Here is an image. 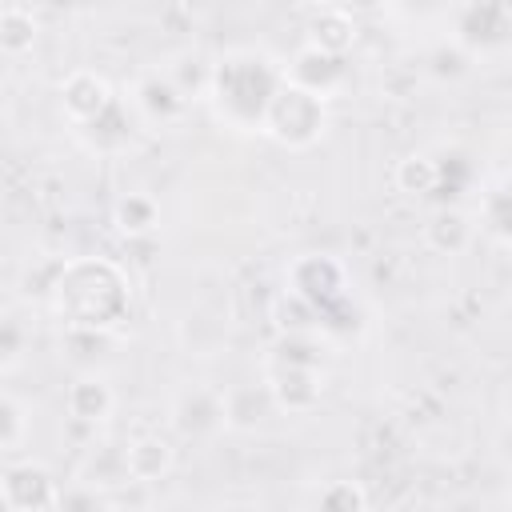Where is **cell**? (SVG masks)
<instances>
[{
  "mask_svg": "<svg viewBox=\"0 0 512 512\" xmlns=\"http://www.w3.org/2000/svg\"><path fill=\"white\" fill-rule=\"evenodd\" d=\"M44 304L64 332L112 336L132 312V280L112 256H68L56 260Z\"/></svg>",
  "mask_w": 512,
  "mask_h": 512,
  "instance_id": "1",
  "label": "cell"
},
{
  "mask_svg": "<svg viewBox=\"0 0 512 512\" xmlns=\"http://www.w3.org/2000/svg\"><path fill=\"white\" fill-rule=\"evenodd\" d=\"M288 88L284 60L268 48H228L212 60L208 76V112L220 128L236 136H264L272 104Z\"/></svg>",
  "mask_w": 512,
  "mask_h": 512,
  "instance_id": "2",
  "label": "cell"
},
{
  "mask_svg": "<svg viewBox=\"0 0 512 512\" xmlns=\"http://www.w3.org/2000/svg\"><path fill=\"white\" fill-rule=\"evenodd\" d=\"M328 124H332L328 104L288 84L280 92V100L272 104V116H268L264 136L276 148H284V152H308V148H316L328 136Z\"/></svg>",
  "mask_w": 512,
  "mask_h": 512,
  "instance_id": "3",
  "label": "cell"
},
{
  "mask_svg": "<svg viewBox=\"0 0 512 512\" xmlns=\"http://www.w3.org/2000/svg\"><path fill=\"white\" fill-rule=\"evenodd\" d=\"M452 44H460L472 60H496L512 52V4H460L448 12Z\"/></svg>",
  "mask_w": 512,
  "mask_h": 512,
  "instance_id": "4",
  "label": "cell"
},
{
  "mask_svg": "<svg viewBox=\"0 0 512 512\" xmlns=\"http://www.w3.org/2000/svg\"><path fill=\"white\" fill-rule=\"evenodd\" d=\"M284 292L300 296L304 304H312L320 316L336 304H344L352 296L348 284V268L340 256L332 252H304L284 268Z\"/></svg>",
  "mask_w": 512,
  "mask_h": 512,
  "instance_id": "5",
  "label": "cell"
},
{
  "mask_svg": "<svg viewBox=\"0 0 512 512\" xmlns=\"http://www.w3.org/2000/svg\"><path fill=\"white\" fill-rule=\"evenodd\" d=\"M0 496L8 512H56L64 500V488L56 472L36 456H12L4 460Z\"/></svg>",
  "mask_w": 512,
  "mask_h": 512,
  "instance_id": "6",
  "label": "cell"
},
{
  "mask_svg": "<svg viewBox=\"0 0 512 512\" xmlns=\"http://www.w3.org/2000/svg\"><path fill=\"white\" fill-rule=\"evenodd\" d=\"M284 72H288V84L316 96V100H336L344 96V88L352 84V64L348 56H336V52H324L316 44H300L292 48V56L284 60Z\"/></svg>",
  "mask_w": 512,
  "mask_h": 512,
  "instance_id": "7",
  "label": "cell"
},
{
  "mask_svg": "<svg viewBox=\"0 0 512 512\" xmlns=\"http://www.w3.org/2000/svg\"><path fill=\"white\" fill-rule=\"evenodd\" d=\"M56 100H60V112H64V120L72 124V132L96 124L100 116H108V112L120 104L112 80H108L104 72H96V68H72V72L60 80Z\"/></svg>",
  "mask_w": 512,
  "mask_h": 512,
  "instance_id": "8",
  "label": "cell"
},
{
  "mask_svg": "<svg viewBox=\"0 0 512 512\" xmlns=\"http://www.w3.org/2000/svg\"><path fill=\"white\" fill-rule=\"evenodd\" d=\"M128 104L144 128H176L188 116L192 100L176 88V80L164 68H144L128 88Z\"/></svg>",
  "mask_w": 512,
  "mask_h": 512,
  "instance_id": "9",
  "label": "cell"
},
{
  "mask_svg": "<svg viewBox=\"0 0 512 512\" xmlns=\"http://www.w3.org/2000/svg\"><path fill=\"white\" fill-rule=\"evenodd\" d=\"M264 384L276 400V412L284 416H308L324 396V368H292V364H268Z\"/></svg>",
  "mask_w": 512,
  "mask_h": 512,
  "instance_id": "10",
  "label": "cell"
},
{
  "mask_svg": "<svg viewBox=\"0 0 512 512\" xmlns=\"http://www.w3.org/2000/svg\"><path fill=\"white\" fill-rule=\"evenodd\" d=\"M64 412L72 424L84 428H100L112 420L116 412V388L104 372H80L68 388H64Z\"/></svg>",
  "mask_w": 512,
  "mask_h": 512,
  "instance_id": "11",
  "label": "cell"
},
{
  "mask_svg": "<svg viewBox=\"0 0 512 512\" xmlns=\"http://www.w3.org/2000/svg\"><path fill=\"white\" fill-rule=\"evenodd\" d=\"M172 428L184 440H204L224 428V392L216 388H184L172 404Z\"/></svg>",
  "mask_w": 512,
  "mask_h": 512,
  "instance_id": "12",
  "label": "cell"
},
{
  "mask_svg": "<svg viewBox=\"0 0 512 512\" xmlns=\"http://www.w3.org/2000/svg\"><path fill=\"white\" fill-rule=\"evenodd\" d=\"M140 128H144V124H140V116L132 112V104L120 100L108 116H100L96 124L80 128L76 140H80V148L92 152V156H124V152L136 144V132H140Z\"/></svg>",
  "mask_w": 512,
  "mask_h": 512,
  "instance_id": "13",
  "label": "cell"
},
{
  "mask_svg": "<svg viewBox=\"0 0 512 512\" xmlns=\"http://www.w3.org/2000/svg\"><path fill=\"white\" fill-rule=\"evenodd\" d=\"M304 44H316L324 52H336V56H348L360 40V24L348 8L340 4H320V8H308L304 12Z\"/></svg>",
  "mask_w": 512,
  "mask_h": 512,
  "instance_id": "14",
  "label": "cell"
},
{
  "mask_svg": "<svg viewBox=\"0 0 512 512\" xmlns=\"http://www.w3.org/2000/svg\"><path fill=\"white\" fill-rule=\"evenodd\" d=\"M476 216H468L464 208H456V204H440L428 220H424V228H420V236H424V244L436 252V256H464L472 244H476Z\"/></svg>",
  "mask_w": 512,
  "mask_h": 512,
  "instance_id": "15",
  "label": "cell"
},
{
  "mask_svg": "<svg viewBox=\"0 0 512 512\" xmlns=\"http://www.w3.org/2000/svg\"><path fill=\"white\" fill-rule=\"evenodd\" d=\"M276 412V400L264 380H244L224 388V428L232 432H256Z\"/></svg>",
  "mask_w": 512,
  "mask_h": 512,
  "instance_id": "16",
  "label": "cell"
},
{
  "mask_svg": "<svg viewBox=\"0 0 512 512\" xmlns=\"http://www.w3.org/2000/svg\"><path fill=\"white\" fill-rule=\"evenodd\" d=\"M124 460H128L132 484H156L176 468V448L160 432H140L124 444Z\"/></svg>",
  "mask_w": 512,
  "mask_h": 512,
  "instance_id": "17",
  "label": "cell"
},
{
  "mask_svg": "<svg viewBox=\"0 0 512 512\" xmlns=\"http://www.w3.org/2000/svg\"><path fill=\"white\" fill-rule=\"evenodd\" d=\"M476 228L500 244V248H512V172L496 176L484 192H480V204H476Z\"/></svg>",
  "mask_w": 512,
  "mask_h": 512,
  "instance_id": "18",
  "label": "cell"
},
{
  "mask_svg": "<svg viewBox=\"0 0 512 512\" xmlns=\"http://www.w3.org/2000/svg\"><path fill=\"white\" fill-rule=\"evenodd\" d=\"M76 480L92 492H112V488H124L132 484L128 476V460H124V444H92L80 460V472Z\"/></svg>",
  "mask_w": 512,
  "mask_h": 512,
  "instance_id": "19",
  "label": "cell"
},
{
  "mask_svg": "<svg viewBox=\"0 0 512 512\" xmlns=\"http://www.w3.org/2000/svg\"><path fill=\"white\" fill-rule=\"evenodd\" d=\"M112 228L124 240H144L160 228V200L152 192H124L112 204Z\"/></svg>",
  "mask_w": 512,
  "mask_h": 512,
  "instance_id": "20",
  "label": "cell"
},
{
  "mask_svg": "<svg viewBox=\"0 0 512 512\" xmlns=\"http://www.w3.org/2000/svg\"><path fill=\"white\" fill-rule=\"evenodd\" d=\"M392 184L396 192H404L408 200H428L440 192V164L428 152H408L396 160L392 168Z\"/></svg>",
  "mask_w": 512,
  "mask_h": 512,
  "instance_id": "21",
  "label": "cell"
},
{
  "mask_svg": "<svg viewBox=\"0 0 512 512\" xmlns=\"http://www.w3.org/2000/svg\"><path fill=\"white\" fill-rule=\"evenodd\" d=\"M328 340L320 332H284L268 348V364H292V368H324Z\"/></svg>",
  "mask_w": 512,
  "mask_h": 512,
  "instance_id": "22",
  "label": "cell"
},
{
  "mask_svg": "<svg viewBox=\"0 0 512 512\" xmlns=\"http://www.w3.org/2000/svg\"><path fill=\"white\" fill-rule=\"evenodd\" d=\"M40 36V20L28 4H4L0 8V48L4 56H24Z\"/></svg>",
  "mask_w": 512,
  "mask_h": 512,
  "instance_id": "23",
  "label": "cell"
},
{
  "mask_svg": "<svg viewBox=\"0 0 512 512\" xmlns=\"http://www.w3.org/2000/svg\"><path fill=\"white\" fill-rule=\"evenodd\" d=\"M28 440H32V408L8 388V392L0 396V448H4V456L12 460V456L24 452Z\"/></svg>",
  "mask_w": 512,
  "mask_h": 512,
  "instance_id": "24",
  "label": "cell"
},
{
  "mask_svg": "<svg viewBox=\"0 0 512 512\" xmlns=\"http://www.w3.org/2000/svg\"><path fill=\"white\" fill-rule=\"evenodd\" d=\"M272 320H276V336H284V332H320V312L312 304H304L300 296H292V292H280L272 300Z\"/></svg>",
  "mask_w": 512,
  "mask_h": 512,
  "instance_id": "25",
  "label": "cell"
},
{
  "mask_svg": "<svg viewBox=\"0 0 512 512\" xmlns=\"http://www.w3.org/2000/svg\"><path fill=\"white\" fill-rule=\"evenodd\" d=\"M316 512H368V492L364 484L340 476V480H328L316 496Z\"/></svg>",
  "mask_w": 512,
  "mask_h": 512,
  "instance_id": "26",
  "label": "cell"
},
{
  "mask_svg": "<svg viewBox=\"0 0 512 512\" xmlns=\"http://www.w3.org/2000/svg\"><path fill=\"white\" fill-rule=\"evenodd\" d=\"M472 64H476V60H472L460 44H452V40H444L440 48L428 52V72H432L436 80H460V76L472 72Z\"/></svg>",
  "mask_w": 512,
  "mask_h": 512,
  "instance_id": "27",
  "label": "cell"
},
{
  "mask_svg": "<svg viewBox=\"0 0 512 512\" xmlns=\"http://www.w3.org/2000/svg\"><path fill=\"white\" fill-rule=\"evenodd\" d=\"M24 348H32V332H24V324L16 316H8L4 320V332H0V368L4 372H16Z\"/></svg>",
  "mask_w": 512,
  "mask_h": 512,
  "instance_id": "28",
  "label": "cell"
},
{
  "mask_svg": "<svg viewBox=\"0 0 512 512\" xmlns=\"http://www.w3.org/2000/svg\"><path fill=\"white\" fill-rule=\"evenodd\" d=\"M56 512H100V492H92V488L76 484L72 492H64V500H60V508H56Z\"/></svg>",
  "mask_w": 512,
  "mask_h": 512,
  "instance_id": "29",
  "label": "cell"
},
{
  "mask_svg": "<svg viewBox=\"0 0 512 512\" xmlns=\"http://www.w3.org/2000/svg\"><path fill=\"white\" fill-rule=\"evenodd\" d=\"M508 152H512V132H508Z\"/></svg>",
  "mask_w": 512,
  "mask_h": 512,
  "instance_id": "30",
  "label": "cell"
}]
</instances>
